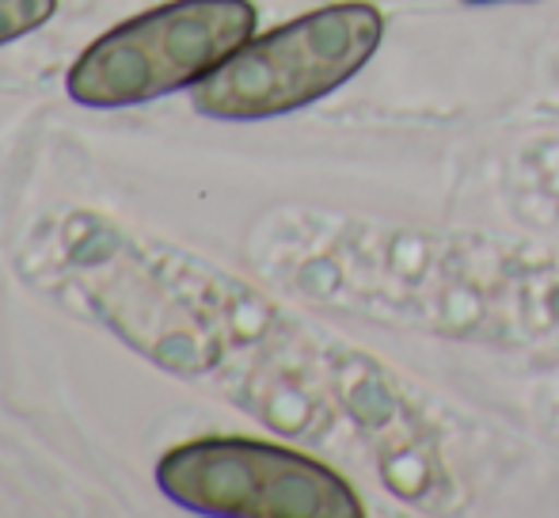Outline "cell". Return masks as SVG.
Returning a JSON list of instances; mask_svg holds the SVG:
<instances>
[{
  "mask_svg": "<svg viewBox=\"0 0 559 518\" xmlns=\"http://www.w3.org/2000/svg\"><path fill=\"white\" fill-rule=\"evenodd\" d=\"M384 20L373 4L346 0L248 38L191 92L199 115L228 122L274 119L346 84L377 54Z\"/></svg>",
  "mask_w": 559,
  "mask_h": 518,
  "instance_id": "obj_1",
  "label": "cell"
},
{
  "mask_svg": "<svg viewBox=\"0 0 559 518\" xmlns=\"http://www.w3.org/2000/svg\"><path fill=\"white\" fill-rule=\"evenodd\" d=\"M251 0H171L99 35L66 76L84 107H138L199 84L255 31Z\"/></svg>",
  "mask_w": 559,
  "mask_h": 518,
  "instance_id": "obj_2",
  "label": "cell"
},
{
  "mask_svg": "<svg viewBox=\"0 0 559 518\" xmlns=\"http://www.w3.org/2000/svg\"><path fill=\"white\" fill-rule=\"evenodd\" d=\"M156 484L194 515L228 518H358L354 488L297 450L259 438H194L168 450Z\"/></svg>",
  "mask_w": 559,
  "mask_h": 518,
  "instance_id": "obj_3",
  "label": "cell"
},
{
  "mask_svg": "<svg viewBox=\"0 0 559 518\" xmlns=\"http://www.w3.org/2000/svg\"><path fill=\"white\" fill-rule=\"evenodd\" d=\"M58 0H0V46L31 35L53 20Z\"/></svg>",
  "mask_w": 559,
  "mask_h": 518,
  "instance_id": "obj_4",
  "label": "cell"
}]
</instances>
